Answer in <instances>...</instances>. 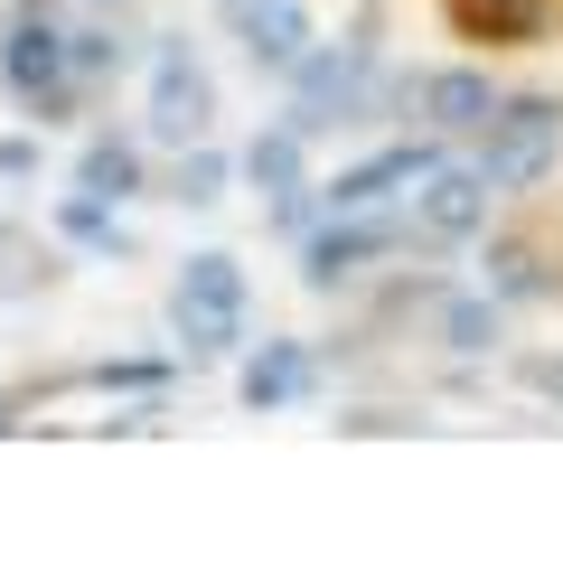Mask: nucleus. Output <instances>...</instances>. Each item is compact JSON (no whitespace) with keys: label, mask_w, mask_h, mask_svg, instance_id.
<instances>
[{"label":"nucleus","mask_w":563,"mask_h":563,"mask_svg":"<svg viewBox=\"0 0 563 563\" xmlns=\"http://www.w3.org/2000/svg\"><path fill=\"white\" fill-rule=\"evenodd\" d=\"M0 95L20 103L38 132L47 122H76L85 76H76V20H66L57 0H20L0 20Z\"/></svg>","instance_id":"f257e3e1"},{"label":"nucleus","mask_w":563,"mask_h":563,"mask_svg":"<svg viewBox=\"0 0 563 563\" xmlns=\"http://www.w3.org/2000/svg\"><path fill=\"white\" fill-rule=\"evenodd\" d=\"M470 161L498 198H536L563 161V95H498V113L470 132Z\"/></svg>","instance_id":"f03ea898"},{"label":"nucleus","mask_w":563,"mask_h":563,"mask_svg":"<svg viewBox=\"0 0 563 563\" xmlns=\"http://www.w3.org/2000/svg\"><path fill=\"white\" fill-rule=\"evenodd\" d=\"M169 329H179L188 357H235L244 329H254V282H244L235 254H188L179 273H169Z\"/></svg>","instance_id":"7ed1b4c3"},{"label":"nucleus","mask_w":563,"mask_h":563,"mask_svg":"<svg viewBox=\"0 0 563 563\" xmlns=\"http://www.w3.org/2000/svg\"><path fill=\"white\" fill-rule=\"evenodd\" d=\"M376 66H385V47L366 38V29H347V38H320L301 66H291V122H301V132H329V122H366V113H376Z\"/></svg>","instance_id":"20e7f679"},{"label":"nucleus","mask_w":563,"mask_h":563,"mask_svg":"<svg viewBox=\"0 0 563 563\" xmlns=\"http://www.w3.org/2000/svg\"><path fill=\"white\" fill-rule=\"evenodd\" d=\"M141 141L188 151V141H217V76L198 66L188 38H151V103H141Z\"/></svg>","instance_id":"39448f33"},{"label":"nucleus","mask_w":563,"mask_h":563,"mask_svg":"<svg viewBox=\"0 0 563 563\" xmlns=\"http://www.w3.org/2000/svg\"><path fill=\"white\" fill-rule=\"evenodd\" d=\"M404 244V217H385V207H357V217H320L301 235V291L310 301H329V291H347V282H366L385 254Z\"/></svg>","instance_id":"423d86ee"},{"label":"nucleus","mask_w":563,"mask_h":563,"mask_svg":"<svg viewBox=\"0 0 563 563\" xmlns=\"http://www.w3.org/2000/svg\"><path fill=\"white\" fill-rule=\"evenodd\" d=\"M488 207H498V188L479 179V161H442L413 198H404V235L413 244H479Z\"/></svg>","instance_id":"0eeeda50"},{"label":"nucleus","mask_w":563,"mask_h":563,"mask_svg":"<svg viewBox=\"0 0 563 563\" xmlns=\"http://www.w3.org/2000/svg\"><path fill=\"white\" fill-rule=\"evenodd\" d=\"M235 47H244V66L254 76H273V85H291V66L320 47V20H310V0H254V10H235Z\"/></svg>","instance_id":"6e6552de"},{"label":"nucleus","mask_w":563,"mask_h":563,"mask_svg":"<svg viewBox=\"0 0 563 563\" xmlns=\"http://www.w3.org/2000/svg\"><path fill=\"white\" fill-rule=\"evenodd\" d=\"M488 113H498L488 66H432V76H413V122H422L432 141H470Z\"/></svg>","instance_id":"1a4fd4ad"},{"label":"nucleus","mask_w":563,"mask_h":563,"mask_svg":"<svg viewBox=\"0 0 563 563\" xmlns=\"http://www.w3.org/2000/svg\"><path fill=\"white\" fill-rule=\"evenodd\" d=\"M320 395V357H310L301 339H263L254 357L235 366V404L244 413H291V404Z\"/></svg>","instance_id":"9d476101"},{"label":"nucleus","mask_w":563,"mask_h":563,"mask_svg":"<svg viewBox=\"0 0 563 563\" xmlns=\"http://www.w3.org/2000/svg\"><path fill=\"white\" fill-rule=\"evenodd\" d=\"M479 291H498L507 310L544 301V291H554V273H544V244H526V235H488V244H479Z\"/></svg>","instance_id":"9b49d317"},{"label":"nucleus","mask_w":563,"mask_h":563,"mask_svg":"<svg viewBox=\"0 0 563 563\" xmlns=\"http://www.w3.org/2000/svg\"><path fill=\"white\" fill-rule=\"evenodd\" d=\"M141 179H151V161H141V141L132 132H95V141H85V151H76V188H85V198H141Z\"/></svg>","instance_id":"f8f14e48"},{"label":"nucleus","mask_w":563,"mask_h":563,"mask_svg":"<svg viewBox=\"0 0 563 563\" xmlns=\"http://www.w3.org/2000/svg\"><path fill=\"white\" fill-rule=\"evenodd\" d=\"M432 339H442L451 357H498L507 347V301L498 291H451L442 320H432Z\"/></svg>","instance_id":"ddd939ff"},{"label":"nucleus","mask_w":563,"mask_h":563,"mask_svg":"<svg viewBox=\"0 0 563 563\" xmlns=\"http://www.w3.org/2000/svg\"><path fill=\"white\" fill-rule=\"evenodd\" d=\"M225 188H235V161H225L217 141H188L179 169H169V198H179V207H217Z\"/></svg>","instance_id":"4468645a"},{"label":"nucleus","mask_w":563,"mask_h":563,"mask_svg":"<svg viewBox=\"0 0 563 563\" xmlns=\"http://www.w3.org/2000/svg\"><path fill=\"white\" fill-rule=\"evenodd\" d=\"M122 66H132V38L113 29V10H95V20H76V76H85V95H95V85H113Z\"/></svg>","instance_id":"2eb2a0df"},{"label":"nucleus","mask_w":563,"mask_h":563,"mask_svg":"<svg viewBox=\"0 0 563 563\" xmlns=\"http://www.w3.org/2000/svg\"><path fill=\"white\" fill-rule=\"evenodd\" d=\"M57 235H66V244H85V254H132V235H122L113 198H85V188L57 207Z\"/></svg>","instance_id":"dca6fc26"},{"label":"nucleus","mask_w":563,"mask_h":563,"mask_svg":"<svg viewBox=\"0 0 563 563\" xmlns=\"http://www.w3.org/2000/svg\"><path fill=\"white\" fill-rule=\"evenodd\" d=\"M0 179H38V141H0Z\"/></svg>","instance_id":"f3484780"},{"label":"nucleus","mask_w":563,"mask_h":563,"mask_svg":"<svg viewBox=\"0 0 563 563\" xmlns=\"http://www.w3.org/2000/svg\"><path fill=\"white\" fill-rule=\"evenodd\" d=\"M526 395H554L563 404V357H526Z\"/></svg>","instance_id":"a211bd4d"},{"label":"nucleus","mask_w":563,"mask_h":563,"mask_svg":"<svg viewBox=\"0 0 563 563\" xmlns=\"http://www.w3.org/2000/svg\"><path fill=\"white\" fill-rule=\"evenodd\" d=\"M235 10H254V0H217V20H235Z\"/></svg>","instance_id":"6ab92c4d"},{"label":"nucleus","mask_w":563,"mask_h":563,"mask_svg":"<svg viewBox=\"0 0 563 563\" xmlns=\"http://www.w3.org/2000/svg\"><path fill=\"white\" fill-rule=\"evenodd\" d=\"M10 422H20V413H10V395H0V432H10Z\"/></svg>","instance_id":"aec40b11"},{"label":"nucleus","mask_w":563,"mask_h":563,"mask_svg":"<svg viewBox=\"0 0 563 563\" xmlns=\"http://www.w3.org/2000/svg\"><path fill=\"white\" fill-rule=\"evenodd\" d=\"M95 10H113V20H122V10H132V0H95Z\"/></svg>","instance_id":"412c9836"}]
</instances>
